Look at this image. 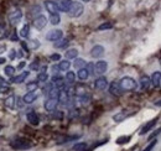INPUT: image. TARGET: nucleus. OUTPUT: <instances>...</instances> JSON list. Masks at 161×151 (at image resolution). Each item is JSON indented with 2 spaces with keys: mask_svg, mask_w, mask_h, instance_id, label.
<instances>
[{
  "mask_svg": "<svg viewBox=\"0 0 161 151\" xmlns=\"http://www.w3.org/2000/svg\"><path fill=\"white\" fill-rule=\"evenodd\" d=\"M136 113H138V109H136V108H126V109L121 110L119 113H117L115 115H113V120H114L115 123H121V121H124L125 119H128V118L135 115Z\"/></svg>",
  "mask_w": 161,
  "mask_h": 151,
  "instance_id": "1",
  "label": "nucleus"
},
{
  "mask_svg": "<svg viewBox=\"0 0 161 151\" xmlns=\"http://www.w3.org/2000/svg\"><path fill=\"white\" fill-rule=\"evenodd\" d=\"M119 86L121 91H125V92H133L136 89V82L131 77H123L119 82Z\"/></svg>",
  "mask_w": 161,
  "mask_h": 151,
  "instance_id": "2",
  "label": "nucleus"
},
{
  "mask_svg": "<svg viewBox=\"0 0 161 151\" xmlns=\"http://www.w3.org/2000/svg\"><path fill=\"white\" fill-rule=\"evenodd\" d=\"M10 145L15 150H26V149H30L32 146L30 144V141L27 139H24V137H16V139H14L10 143Z\"/></svg>",
  "mask_w": 161,
  "mask_h": 151,
  "instance_id": "3",
  "label": "nucleus"
},
{
  "mask_svg": "<svg viewBox=\"0 0 161 151\" xmlns=\"http://www.w3.org/2000/svg\"><path fill=\"white\" fill-rule=\"evenodd\" d=\"M83 11H84L83 4L78 3V1H73L72 5H71V8H69V10L67 13H68V15L71 18H80V15L83 14Z\"/></svg>",
  "mask_w": 161,
  "mask_h": 151,
  "instance_id": "4",
  "label": "nucleus"
},
{
  "mask_svg": "<svg viewBox=\"0 0 161 151\" xmlns=\"http://www.w3.org/2000/svg\"><path fill=\"white\" fill-rule=\"evenodd\" d=\"M8 19H9V22H10L13 26L18 25V24L20 22V20L22 19V11H21L20 9H16V10H14V11H11V13L8 15Z\"/></svg>",
  "mask_w": 161,
  "mask_h": 151,
  "instance_id": "5",
  "label": "nucleus"
},
{
  "mask_svg": "<svg viewBox=\"0 0 161 151\" xmlns=\"http://www.w3.org/2000/svg\"><path fill=\"white\" fill-rule=\"evenodd\" d=\"M108 70V63L107 61H98L96 64H94V73L97 75H103Z\"/></svg>",
  "mask_w": 161,
  "mask_h": 151,
  "instance_id": "6",
  "label": "nucleus"
},
{
  "mask_svg": "<svg viewBox=\"0 0 161 151\" xmlns=\"http://www.w3.org/2000/svg\"><path fill=\"white\" fill-rule=\"evenodd\" d=\"M43 4H45L46 10H47L51 15H53V14H58V9H57V5H56L55 1H52V0H45Z\"/></svg>",
  "mask_w": 161,
  "mask_h": 151,
  "instance_id": "7",
  "label": "nucleus"
},
{
  "mask_svg": "<svg viewBox=\"0 0 161 151\" xmlns=\"http://www.w3.org/2000/svg\"><path fill=\"white\" fill-rule=\"evenodd\" d=\"M46 25H47V19H46V16H43V15H39L36 19L34 20V26H35V29H37V30L45 29Z\"/></svg>",
  "mask_w": 161,
  "mask_h": 151,
  "instance_id": "8",
  "label": "nucleus"
},
{
  "mask_svg": "<svg viewBox=\"0 0 161 151\" xmlns=\"http://www.w3.org/2000/svg\"><path fill=\"white\" fill-rule=\"evenodd\" d=\"M108 87V81H107V78L105 77H99V78H97L96 81H94V88L96 89H98V91H103V89H105Z\"/></svg>",
  "mask_w": 161,
  "mask_h": 151,
  "instance_id": "9",
  "label": "nucleus"
},
{
  "mask_svg": "<svg viewBox=\"0 0 161 151\" xmlns=\"http://www.w3.org/2000/svg\"><path fill=\"white\" fill-rule=\"evenodd\" d=\"M109 92H110L112 95L121 97V95H123V91H121L120 86H119V82H113V83L109 86Z\"/></svg>",
  "mask_w": 161,
  "mask_h": 151,
  "instance_id": "10",
  "label": "nucleus"
},
{
  "mask_svg": "<svg viewBox=\"0 0 161 151\" xmlns=\"http://www.w3.org/2000/svg\"><path fill=\"white\" fill-rule=\"evenodd\" d=\"M62 35H63V32H62V30H51L47 35H46V38L48 40V41H57V40H60L62 38Z\"/></svg>",
  "mask_w": 161,
  "mask_h": 151,
  "instance_id": "11",
  "label": "nucleus"
},
{
  "mask_svg": "<svg viewBox=\"0 0 161 151\" xmlns=\"http://www.w3.org/2000/svg\"><path fill=\"white\" fill-rule=\"evenodd\" d=\"M57 104H58L57 98H48V99L45 102V109L48 110V112H53V110L56 109Z\"/></svg>",
  "mask_w": 161,
  "mask_h": 151,
  "instance_id": "12",
  "label": "nucleus"
},
{
  "mask_svg": "<svg viewBox=\"0 0 161 151\" xmlns=\"http://www.w3.org/2000/svg\"><path fill=\"white\" fill-rule=\"evenodd\" d=\"M72 0H58L57 1V9L60 10V11H68L69 10V8H71V5H72Z\"/></svg>",
  "mask_w": 161,
  "mask_h": 151,
  "instance_id": "13",
  "label": "nucleus"
},
{
  "mask_svg": "<svg viewBox=\"0 0 161 151\" xmlns=\"http://www.w3.org/2000/svg\"><path fill=\"white\" fill-rule=\"evenodd\" d=\"M104 55V47L101 45H96L92 50H91V56L93 58H101Z\"/></svg>",
  "mask_w": 161,
  "mask_h": 151,
  "instance_id": "14",
  "label": "nucleus"
},
{
  "mask_svg": "<svg viewBox=\"0 0 161 151\" xmlns=\"http://www.w3.org/2000/svg\"><path fill=\"white\" fill-rule=\"evenodd\" d=\"M158 120H159V116L156 118V119H153V120H150L149 123H146L144 126H142V129H141V131H140V135H145L146 132H149L154 126H155V124L158 123Z\"/></svg>",
  "mask_w": 161,
  "mask_h": 151,
  "instance_id": "15",
  "label": "nucleus"
},
{
  "mask_svg": "<svg viewBox=\"0 0 161 151\" xmlns=\"http://www.w3.org/2000/svg\"><path fill=\"white\" fill-rule=\"evenodd\" d=\"M37 97L39 95H37L36 92H29V93H26V94L24 95L22 100H24L25 104H31V103H34L37 99Z\"/></svg>",
  "mask_w": 161,
  "mask_h": 151,
  "instance_id": "16",
  "label": "nucleus"
},
{
  "mask_svg": "<svg viewBox=\"0 0 161 151\" xmlns=\"http://www.w3.org/2000/svg\"><path fill=\"white\" fill-rule=\"evenodd\" d=\"M150 82L153 83V86H154L155 88H160V86H161V73H160V71L154 72V75H153V77H151Z\"/></svg>",
  "mask_w": 161,
  "mask_h": 151,
  "instance_id": "17",
  "label": "nucleus"
},
{
  "mask_svg": "<svg viewBox=\"0 0 161 151\" xmlns=\"http://www.w3.org/2000/svg\"><path fill=\"white\" fill-rule=\"evenodd\" d=\"M29 76H30V72L24 71L22 73L18 75L16 77H14V78H11V82H13V83H15V84H20V83H22V82H24Z\"/></svg>",
  "mask_w": 161,
  "mask_h": 151,
  "instance_id": "18",
  "label": "nucleus"
},
{
  "mask_svg": "<svg viewBox=\"0 0 161 151\" xmlns=\"http://www.w3.org/2000/svg\"><path fill=\"white\" fill-rule=\"evenodd\" d=\"M27 121L31 124V125H35V126H37L39 124H40V119H39V115L36 113H34V112H30V113H27Z\"/></svg>",
  "mask_w": 161,
  "mask_h": 151,
  "instance_id": "19",
  "label": "nucleus"
},
{
  "mask_svg": "<svg viewBox=\"0 0 161 151\" xmlns=\"http://www.w3.org/2000/svg\"><path fill=\"white\" fill-rule=\"evenodd\" d=\"M4 104H5L6 108H9V109H14L15 105H16V98H15L14 95H10V97H8V98L4 100Z\"/></svg>",
  "mask_w": 161,
  "mask_h": 151,
  "instance_id": "20",
  "label": "nucleus"
},
{
  "mask_svg": "<svg viewBox=\"0 0 161 151\" xmlns=\"http://www.w3.org/2000/svg\"><path fill=\"white\" fill-rule=\"evenodd\" d=\"M40 11H41V8L39 6V5H34L30 10H29V15H27V18L29 19H36L37 16L36 15H39L40 14Z\"/></svg>",
  "mask_w": 161,
  "mask_h": 151,
  "instance_id": "21",
  "label": "nucleus"
},
{
  "mask_svg": "<svg viewBox=\"0 0 161 151\" xmlns=\"http://www.w3.org/2000/svg\"><path fill=\"white\" fill-rule=\"evenodd\" d=\"M140 87H141V89H147L149 88V86H150V78L147 77V76L145 75V76H141V78H140Z\"/></svg>",
  "mask_w": 161,
  "mask_h": 151,
  "instance_id": "22",
  "label": "nucleus"
},
{
  "mask_svg": "<svg viewBox=\"0 0 161 151\" xmlns=\"http://www.w3.org/2000/svg\"><path fill=\"white\" fill-rule=\"evenodd\" d=\"M57 100L60 102L61 104H66V103L68 102V94H67V92H66L64 89L58 92V95H57Z\"/></svg>",
  "mask_w": 161,
  "mask_h": 151,
  "instance_id": "23",
  "label": "nucleus"
},
{
  "mask_svg": "<svg viewBox=\"0 0 161 151\" xmlns=\"http://www.w3.org/2000/svg\"><path fill=\"white\" fill-rule=\"evenodd\" d=\"M68 40H66V38H60V40H57L55 43H53V46L56 47V48H64V47H67L68 46Z\"/></svg>",
  "mask_w": 161,
  "mask_h": 151,
  "instance_id": "24",
  "label": "nucleus"
},
{
  "mask_svg": "<svg viewBox=\"0 0 161 151\" xmlns=\"http://www.w3.org/2000/svg\"><path fill=\"white\" fill-rule=\"evenodd\" d=\"M52 84H53V87H56V88H61V87H63L64 86V82H63V78H61V77H53L52 78Z\"/></svg>",
  "mask_w": 161,
  "mask_h": 151,
  "instance_id": "25",
  "label": "nucleus"
},
{
  "mask_svg": "<svg viewBox=\"0 0 161 151\" xmlns=\"http://www.w3.org/2000/svg\"><path fill=\"white\" fill-rule=\"evenodd\" d=\"M77 56H78V51L76 48H69L66 51V58H68V59L77 58Z\"/></svg>",
  "mask_w": 161,
  "mask_h": 151,
  "instance_id": "26",
  "label": "nucleus"
},
{
  "mask_svg": "<svg viewBox=\"0 0 161 151\" xmlns=\"http://www.w3.org/2000/svg\"><path fill=\"white\" fill-rule=\"evenodd\" d=\"M77 76H78V78H80V81H86V79L89 77V73H88V71H87V70H86V67H84V68L78 70Z\"/></svg>",
  "mask_w": 161,
  "mask_h": 151,
  "instance_id": "27",
  "label": "nucleus"
},
{
  "mask_svg": "<svg viewBox=\"0 0 161 151\" xmlns=\"http://www.w3.org/2000/svg\"><path fill=\"white\" fill-rule=\"evenodd\" d=\"M20 36L22 38H29V36H30V26L29 25L22 26V29L20 30Z\"/></svg>",
  "mask_w": 161,
  "mask_h": 151,
  "instance_id": "28",
  "label": "nucleus"
},
{
  "mask_svg": "<svg viewBox=\"0 0 161 151\" xmlns=\"http://www.w3.org/2000/svg\"><path fill=\"white\" fill-rule=\"evenodd\" d=\"M78 137H80V135H77V136H62L60 139H57V144H64V143H68L71 140H76Z\"/></svg>",
  "mask_w": 161,
  "mask_h": 151,
  "instance_id": "29",
  "label": "nucleus"
},
{
  "mask_svg": "<svg viewBox=\"0 0 161 151\" xmlns=\"http://www.w3.org/2000/svg\"><path fill=\"white\" fill-rule=\"evenodd\" d=\"M69 67H71V62L68 59L62 61V62H60V64H58V70L60 71H68Z\"/></svg>",
  "mask_w": 161,
  "mask_h": 151,
  "instance_id": "30",
  "label": "nucleus"
},
{
  "mask_svg": "<svg viewBox=\"0 0 161 151\" xmlns=\"http://www.w3.org/2000/svg\"><path fill=\"white\" fill-rule=\"evenodd\" d=\"M73 66H75V68H84L86 67V62H84V59H82V58H75V62H73Z\"/></svg>",
  "mask_w": 161,
  "mask_h": 151,
  "instance_id": "31",
  "label": "nucleus"
},
{
  "mask_svg": "<svg viewBox=\"0 0 161 151\" xmlns=\"http://www.w3.org/2000/svg\"><path fill=\"white\" fill-rule=\"evenodd\" d=\"M130 140H131V136H130V135L120 136V137L117 139V144H118V145H124V144H128Z\"/></svg>",
  "mask_w": 161,
  "mask_h": 151,
  "instance_id": "32",
  "label": "nucleus"
},
{
  "mask_svg": "<svg viewBox=\"0 0 161 151\" xmlns=\"http://www.w3.org/2000/svg\"><path fill=\"white\" fill-rule=\"evenodd\" d=\"M75 81H76V75H75L73 72L67 71V75H66V82H67L68 84H73V83H75Z\"/></svg>",
  "mask_w": 161,
  "mask_h": 151,
  "instance_id": "33",
  "label": "nucleus"
},
{
  "mask_svg": "<svg viewBox=\"0 0 161 151\" xmlns=\"http://www.w3.org/2000/svg\"><path fill=\"white\" fill-rule=\"evenodd\" d=\"M39 47H40V42L37 40H32V41L27 42V48H30V50H36Z\"/></svg>",
  "mask_w": 161,
  "mask_h": 151,
  "instance_id": "34",
  "label": "nucleus"
},
{
  "mask_svg": "<svg viewBox=\"0 0 161 151\" xmlns=\"http://www.w3.org/2000/svg\"><path fill=\"white\" fill-rule=\"evenodd\" d=\"M60 21H61V16L58 14H53V15L50 16V22H51L52 25H58Z\"/></svg>",
  "mask_w": 161,
  "mask_h": 151,
  "instance_id": "35",
  "label": "nucleus"
},
{
  "mask_svg": "<svg viewBox=\"0 0 161 151\" xmlns=\"http://www.w3.org/2000/svg\"><path fill=\"white\" fill-rule=\"evenodd\" d=\"M87 149V144L86 143H77L73 146V151H86Z\"/></svg>",
  "mask_w": 161,
  "mask_h": 151,
  "instance_id": "36",
  "label": "nucleus"
},
{
  "mask_svg": "<svg viewBox=\"0 0 161 151\" xmlns=\"http://www.w3.org/2000/svg\"><path fill=\"white\" fill-rule=\"evenodd\" d=\"M4 72H5V75L8 76V77H13L14 73H15V68L13 66H5Z\"/></svg>",
  "mask_w": 161,
  "mask_h": 151,
  "instance_id": "37",
  "label": "nucleus"
},
{
  "mask_svg": "<svg viewBox=\"0 0 161 151\" xmlns=\"http://www.w3.org/2000/svg\"><path fill=\"white\" fill-rule=\"evenodd\" d=\"M80 104H82V105H88V104L91 103V97H89L88 94L80 95Z\"/></svg>",
  "mask_w": 161,
  "mask_h": 151,
  "instance_id": "38",
  "label": "nucleus"
},
{
  "mask_svg": "<svg viewBox=\"0 0 161 151\" xmlns=\"http://www.w3.org/2000/svg\"><path fill=\"white\" fill-rule=\"evenodd\" d=\"M26 88H27L29 92H36V89H37V83H36V82H30V83L26 84Z\"/></svg>",
  "mask_w": 161,
  "mask_h": 151,
  "instance_id": "39",
  "label": "nucleus"
},
{
  "mask_svg": "<svg viewBox=\"0 0 161 151\" xmlns=\"http://www.w3.org/2000/svg\"><path fill=\"white\" fill-rule=\"evenodd\" d=\"M47 79H48V75H47V72H40L39 75H37V81L39 82H47Z\"/></svg>",
  "mask_w": 161,
  "mask_h": 151,
  "instance_id": "40",
  "label": "nucleus"
},
{
  "mask_svg": "<svg viewBox=\"0 0 161 151\" xmlns=\"http://www.w3.org/2000/svg\"><path fill=\"white\" fill-rule=\"evenodd\" d=\"M113 27V24L112 22H104V24H102L98 26V31H102V30H109V29H112Z\"/></svg>",
  "mask_w": 161,
  "mask_h": 151,
  "instance_id": "41",
  "label": "nucleus"
},
{
  "mask_svg": "<svg viewBox=\"0 0 161 151\" xmlns=\"http://www.w3.org/2000/svg\"><path fill=\"white\" fill-rule=\"evenodd\" d=\"M156 144H158V141H156V140H155V141H151V143H150V144H149V145H147V146H146L142 151H151L154 148H155V145H156Z\"/></svg>",
  "mask_w": 161,
  "mask_h": 151,
  "instance_id": "42",
  "label": "nucleus"
},
{
  "mask_svg": "<svg viewBox=\"0 0 161 151\" xmlns=\"http://www.w3.org/2000/svg\"><path fill=\"white\" fill-rule=\"evenodd\" d=\"M86 70L88 71L89 75H93V73H94V64H93V63H88V64L86 66Z\"/></svg>",
  "mask_w": 161,
  "mask_h": 151,
  "instance_id": "43",
  "label": "nucleus"
},
{
  "mask_svg": "<svg viewBox=\"0 0 161 151\" xmlns=\"http://www.w3.org/2000/svg\"><path fill=\"white\" fill-rule=\"evenodd\" d=\"M5 32H6V27H5V26H0V38H3L6 36Z\"/></svg>",
  "mask_w": 161,
  "mask_h": 151,
  "instance_id": "44",
  "label": "nucleus"
},
{
  "mask_svg": "<svg viewBox=\"0 0 161 151\" xmlns=\"http://www.w3.org/2000/svg\"><path fill=\"white\" fill-rule=\"evenodd\" d=\"M50 58L52 59V61H60L61 59V55L60 53H53V55H51Z\"/></svg>",
  "mask_w": 161,
  "mask_h": 151,
  "instance_id": "45",
  "label": "nucleus"
},
{
  "mask_svg": "<svg viewBox=\"0 0 161 151\" xmlns=\"http://www.w3.org/2000/svg\"><path fill=\"white\" fill-rule=\"evenodd\" d=\"M30 68H31V70H39V63H37V62L31 63V64H30Z\"/></svg>",
  "mask_w": 161,
  "mask_h": 151,
  "instance_id": "46",
  "label": "nucleus"
},
{
  "mask_svg": "<svg viewBox=\"0 0 161 151\" xmlns=\"http://www.w3.org/2000/svg\"><path fill=\"white\" fill-rule=\"evenodd\" d=\"M53 116H55V118H58V119H61V118L63 116V113H62V112H57V113H53Z\"/></svg>",
  "mask_w": 161,
  "mask_h": 151,
  "instance_id": "47",
  "label": "nucleus"
},
{
  "mask_svg": "<svg viewBox=\"0 0 161 151\" xmlns=\"http://www.w3.org/2000/svg\"><path fill=\"white\" fill-rule=\"evenodd\" d=\"M159 134H160V130H156V132H154V134H153V135L149 137V140H153V139H154V137H156Z\"/></svg>",
  "mask_w": 161,
  "mask_h": 151,
  "instance_id": "48",
  "label": "nucleus"
},
{
  "mask_svg": "<svg viewBox=\"0 0 161 151\" xmlns=\"http://www.w3.org/2000/svg\"><path fill=\"white\" fill-rule=\"evenodd\" d=\"M4 86H8V84H6L5 79H4L3 77H0V87H4Z\"/></svg>",
  "mask_w": 161,
  "mask_h": 151,
  "instance_id": "49",
  "label": "nucleus"
},
{
  "mask_svg": "<svg viewBox=\"0 0 161 151\" xmlns=\"http://www.w3.org/2000/svg\"><path fill=\"white\" fill-rule=\"evenodd\" d=\"M6 51V45H0V53Z\"/></svg>",
  "mask_w": 161,
  "mask_h": 151,
  "instance_id": "50",
  "label": "nucleus"
},
{
  "mask_svg": "<svg viewBox=\"0 0 161 151\" xmlns=\"http://www.w3.org/2000/svg\"><path fill=\"white\" fill-rule=\"evenodd\" d=\"M60 70H58V66H52V72L53 73H57Z\"/></svg>",
  "mask_w": 161,
  "mask_h": 151,
  "instance_id": "51",
  "label": "nucleus"
},
{
  "mask_svg": "<svg viewBox=\"0 0 161 151\" xmlns=\"http://www.w3.org/2000/svg\"><path fill=\"white\" fill-rule=\"evenodd\" d=\"M15 56H16L15 50H11V51H10V58H15Z\"/></svg>",
  "mask_w": 161,
  "mask_h": 151,
  "instance_id": "52",
  "label": "nucleus"
},
{
  "mask_svg": "<svg viewBox=\"0 0 161 151\" xmlns=\"http://www.w3.org/2000/svg\"><path fill=\"white\" fill-rule=\"evenodd\" d=\"M24 66H25V62H21L20 64H19V67H18V68H22Z\"/></svg>",
  "mask_w": 161,
  "mask_h": 151,
  "instance_id": "53",
  "label": "nucleus"
},
{
  "mask_svg": "<svg viewBox=\"0 0 161 151\" xmlns=\"http://www.w3.org/2000/svg\"><path fill=\"white\" fill-rule=\"evenodd\" d=\"M4 62H5V58H3V57H0V64H1V63H4Z\"/></svg>",
  "mask_w": 161,
  "mask_h": 151,
  "instance_id": "54",
  "label": "nucleus"
},
{
  "mask_svg": "<svg viewBox=\"0 0 161 151\" xmlns=\"http://www.w3.org/2000/svg\"><path fill=\"white\" fill-rule=\"evenodd\" d=\"M82 1H84V3H88V1H89V0H82Z\"/></svg>",
  "mask_w": 161,
  "mask_h": 151,
  "instance_id": "55",
  "label": "nucleus"
}]
</instances>
